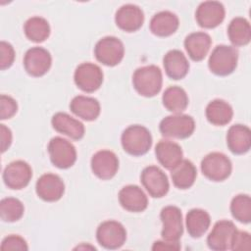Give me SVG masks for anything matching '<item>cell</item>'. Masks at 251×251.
Returning a JSON list of instances; mask_svg holds the SVG:
<instances>
[{
    "instance_id": "6da1fadb",
    "label": "cell",
    "mask_w": 251,
    "mask_h": 251,
    "mask_svg": "<svg viewBox=\"0 0 251 251\" xmlns=\"http://www.w3.org/2000/svg\"><path fill=\"white\" fill-rule=\"evenodd\" d=\"M132 84L139 95L153 97L157 95L162 88V71L155 65L140 67L136 69L132 75Z\"/></svg>"
},
{
    "instance_id": "7a4b0ae2",
    "label": "cell",
    "mask_w": 251,
    "mask_h": 251,
    "mask_svg": "<svg viewBox=\"0 0 251 251\" xmlns=\"http://www.w3.org/2000/svg\"><path fill=\"white\" fill-rule=\"evenodd\" d=\"M121 143L123 149L129 155L142 156L152 146V135L149 129L140 125L127 126L122 133Z\"/></svg>"
},
{
    "instance_id": "3957f363",
    "label": "cell",
    "mask_w": 251,
    "mask_h": 251,
    "mask_svg": "<svg viewBox=\"0 0 251 251\" xmlns=\"http://www.w3.org/2000/svg\"><path fill=\"white\" fill-rule=\"evenodd\" d=\"M237 62V49L230 45L221 44L213 49L208 60V67L214 75L226 76L235 71Z\"/></svg>"
},
{
    "instance_id": "277c9868",
    "label": "cell",
    "mask_w": 251,
    "mask_h": 251,
    "mask_svg": "<svg viewBox=\"0 0 251 251\" xmlns=\"http://www.w3.org/2000/svg\"><path fill=\"white\" fill-rule=\"evenodd\" d=\"M160 132L165 137L184 139L195 130V121L185 114H175L165 117L159 125Z\"/></svg>"
},
{
    "instance_id": "5b68a950",
    "label": "cell",
    "mask_w": 251,
    "mask_h": 251,
    "mask_svg": "<svg viewBox=\"0 0 251 251\" xmlns=\"http://www.w3.org/2000/svg\"><path fill=\"white\" fill-rule=\"evenodd\" d=\"M232 165L229 158L221 152L207 154L201 161V172L212 181H224L231 174Z\"/></svg>"
},
{
    "instance_id": "8992f818",
    "label": "cell",
    "mask_w": 251,
    "mask_h": 251,
    "mask_svg": "<svg viewBox=\"0 0 251 251\" xmlns=\"http://www.w3.org/2000/svg\"><path fill=\"white\" fill-rule=\"evenodd\" d=\"M47 151L51 163L59 169H69L76 161V150L74 144L60 136L50 139Z\"/></svg>"
},
{
    "instance_id": "52a82bcc",
    "label": "cell",
    "mask_w": 251,
    "mask_h": 251,
    "mask_svg": "<svg viewBox=\"0 0 251 251\" xmlns=\"http://www.w3.org/2000/svg\"><path fill=\"white\" fill-rule=\"evenodd\" d=\"M94 55L101 64L107 67H114L124 59L125 47L118 37L105 36L95 44Z\"/></svg>"
},
{
    "instance_id": "ba28073f",
    "label": "cell",
    "mask_w": 251,
    "mask_h": 251,
    "mask_svg": "<svg viewBox=\"0 0 251 251\" xmlns=\"http://www.w3.org/2000/svg\"><path fill=\"white\" fill-rule=\"evenodd\" d=\"M96 239L98 243L110 250L121 248L126 240V230L125 226L113 220L102 222L96 229Z\"/></svg>"
},
{
    "instance_id": "9c48e42d",
    "label": "cell",
    "mask_w": 251,
    "mask_h": 251,
    "mask_svg": "<svg viewBox=\"0 0 251 251\" xmlns=\"http://www.w3.org/2000/svg\"><path fill=\"white\" fill-rule=\"evenodd\" d=\"M103 72L99 66L93 63H81L74 74L75 85L82 91L91 93L100 88L103 82Z\"/></svg>"
},
{
    "instance_id": "30bf717a",
    "label": "cell",
    "mask_w": 251,
    "mask_h": 251,
    "mask_svg": "<svg viewBox=\"0 0 251 251\" xmlns=\"http://www.w3.org/2000/svg\"><path fill=\"white\" fill-rule=\"evenodd\" d=\"M160 219L163 224L161 231L162 238L167 241L178 242L183 233L182 214L180 209L173 205L166 206L161 210Z\"/></svg>"
},
{
    "instance_id": "8fae6325",
    "label": "cell",
    "mask_w": 251,
    "mask_h": 251,
    "mask_svg": "<svg viewBox=\"0 0 251 251\" xmlns=\"http://www.w3.org/2000/svg\"><path fill=\"white\" fill-rule=\"evenodd\" d=\"M140 181L149 195L153 198L164 197L170 189L167 175L157 166H148L144 168L140 175Z\"/></svg>"
},
{
    "instance_id": "7c38bea8",
    "label": "cell",
    "mask_w": 251,
    "mask_h": 251,
    "mask_svg": "<svg viewBox=\"0 0 251 251\" xmlns=\"http://www.w3.org/2000/svg\"><path fill=\"white\" fill-rule=\"evenodd\" d=\"M32 177L30 166L23 160L13 161L3 171V181L5 185L14 190L25 188Z\"/></svg>"
},
{
    "instance_id": "4fadbf2b",
    "label": "cell",
    "mask_w": 251,
    "mask_h": 251,
    "mask_svg": "<svg viewBox=\"0 0 251 251\" xmlns=\"http://www.w3.org/2000/svg\"><path fill=\"white\" fill-rule=\"evenodd\" d=\"M236 230L237 228L231 221L221 220L217 222L207 236L208 247L215 251L230 249Z\"/></svg>"
},
{
    "instance_id": "5bb4252c",
    "label": "cell",
    "mask_w": 251,
    "mask_h": 251,
    "mask_svg": "<svg viewBox=\"0 0 251 251\" xmlns=\"http://www.w3.org/2000/svg\"><path fill=\"white\" fill-rule=\"evenodd\" d=\"M52 57L48 50L43 47H31L24 56V67L31 76H42L51 68Z\"/></svg>"
},
{
    "instance_id": "9a60e30c",
    "label": "cell",
    "mask_w": 251,
    "mask_h": 251,
    "mask_svg": "<svg viewBox=\"0 0 251 251\" xmlns=\"http://www.w3.org/2000/svg\"><path fill=\"white\" fill-rule=\"evenodd\" d=\"M225 16V7L219 1H204L199 4L195 12L197 24L204 28L217 27L224 22Z\"/></svg>"
},
{
    "instance_id": "2e32d148",
    "label": "cell",
    "mask_w": 251,
    "mask_h": 251,
    "mask_svg": "<svg viewBox=\"0 0 251 251\" xmlns=\"http://www.w3.org/2000/svg\"><path fill=\"white\" fill-rule=\"evenodd\" d=\"M92 173L100 179L107 180L114 177L119 170V159L110 150L97 151L91 158Z\"/></svg>"
},
{
    "instance_id": "e0dca14e",
    "label": "cell",
    "mask_w": 251,
    "mask_h": 251,
    "mask_svg": "<svg viewBox=\"0 0 251 251\" xmlns=\"http://www.w3.org/2000/svg\"><path fill=\"white\" fill-rule=\"evenodd\" d=\"M35 191L37 196L43 201L56 202L64 195L65 184L59 176L47 173L37 179Z\"/></svg>"
},
{
    "instance_id": "ac0fdd59",
    "label": "cell",
    "mask_w": 251,
    "mask_h": 251,
    "mask_svg": "<svg viewBox=\"0 0 251 251\" xmlns=\"http://www.w3.org/2000/svg\"><path fill=\"white\" fill-rule=\"evenodd\" d=\"M115 23L117 26L124 31H136L144 23L143 11L137 5L125 4L117 10L115 14Z\"/></svg>"
},
{
    "instance_id": "d6986e66",
    "label": "cell",
    "mask_w": 251,
    "mask_h": 251,
    "mask_svg": "<svg viewBox=\"0 0 251 251\" xmlns=\"http://www.w3.org/2000/svg\"><path fill=\"white\" fill-rule=\"evenodd\" d=\"M118 198L121 206L128 212H143L148 206V198L146 194L139 186L134 184L124 186L119 191Z\"/></svg>"
},
{
    "instance_id": "ffe728a7",
    "label": "cell",
    "mask_w": 251,
    "mask_h": 251,
    "mask_svg": "<svg viewBox=\"0 0 251 251\" xmlns=\"http://www.w3.org/2000/svg\"><path fill=\"white\" fill-rule=\"evenodd\" d=\"M226 145L229 151L235 155H242L251 147V130L245 125L231 126L226 133Z\"/></svg>"
},
{
    "instance_id": "44dd1931",
    "label": "cell",
    "mask_w": 251,
    "mask_h": 251,
    "mask_svg": "<svg viewBox=\"0 0 251 251\" xmlns=\"http://www.w3.org/2000/svg\"><path fill=\"white\" fill-rule=\"evenodd\" d=\"M51 124L56 131L74 140H79L84 136L85 128L83 124L67 113H56L51 119Z\"/></svg>"
},
{
    "instance_id": "7402d4cb",
    "label": "cell",
    "mask_w": 251,
    "mask_h": 251,
    "mask_svg": "<svg viewBox=\"0 0 251 251\" xmlns=\"http://www.w3.org/2000/svg\"><path fill=\"white\" fill-rule=\"evenodd\" d=\"M158 162L167 170H173L182 161L183 152L179 144L171 140H160L155 147Z\"/></svg>"
},
{
    "instance_id": "603a6c76",
    "label": "cell",
    "mask_w": 251,
    "mask_h": 251,
    "mask_svg": "<svg viewBox=\"0 0 251 251\" xmlns=\"http://www.w3.org/2000/svg\"><path fill=\"white\" fill-rule=\"evenodd\" d=\"M163 65L167 75L175 80L183 78L189 71V63L185 55L177 49L168 51L163 58Z\"/></svg>"
},
{
    "instance_id": "cb8c5ba5",
    "label": "cell",
    "mask_w": 251,
    "mask_h": 251,
    "mask_svg": "<svg viewBox=\"0 0 251 251\" xmlns=\"http://www.w3.org/2000/svg\"><path fill=\"white\" fill-rule=\"evenodd\" d=\"M183 44L190 59L199 62L207 56L211 48L212 39L207 32L196 31L188 34Z\"/></svg>"
},
{
    "instance_id": "d4e9b609",
    "label": "cell",
    "mask_w": 251,
    "mask_h": 251,
    "mask_svg": "<svg viewBox=\"0 0 251 251\" xmlns=\"http://www.w3.org/2000/svg\"><path fill=\"white\" fill-rule=\"evenodd\" d=\"M179 26L177 16L171 11H161L155 14L149 24L150 31L159 37H167L174 34Z\"/></svg>"
},
{
    "instance_id": "484cf974",
    "label": "cell",
    "mask_w": 251,
    "mask_h": 251,
    "mask_svg": "<svg viewBox=\"0 0 251 251\" xmlns=\"http://www.w3.org/2000/svg\"><path fill=\"white\" fill-rule=\"evenodd\" d=\"M70 110L76 117L87 122H92L99 117L101 107L97 99L89 96L77 95L72 99Z\"/></svg>"
},
{
    "instance_id": "4316f807",
    "label": "cell",
    "mask_w": 251,
    "mask_h": 251,
    "mask_svg": "<svg viewBox=\"0 0 251 251\" xmlns=\"http://www.w3.org/2000/svg\"><path fill=\"white\" fill-rule=\"evenodd\" d=\"M205 115L210 124L223 126L232 120L233 110L226 101L223 99H214L207 105Z\"/></svg>"
},
{
    "instance_id": "83f0119b",
    "label": "cell",
    "mask_w": 251,
    "mask_h": 251,
    "mask_svg": "<svg viewBox=\"0 0 251 251\" xmlns=\"http://www.w3.org/2000/svg\"><path fill=\"white\" fill-rule=\"evenodd\" d=\"M211 224V218L207 211L194 208L185 217V226L188 234L193 238H199L205 234Z\"/></svg>"
},
{
    "instance_id": "f1b7e54d",
    "label": "cell",
    "mask_w": 251,
    "mask_h": 251,
    "mask_svg": "<svg viewBox=\"0 0 251 251\" xmlns=\"http://www.w3.org/2000/svg\"><path fill=\"white\" fill-rule=\"evenodd\" d=\"M197 170L193 163L189 160L182 161L171 170V177L174 185L178 189L190 188L196 179Z\"/></svg>"
},
{
    "instance_id": "f546056e",
    "label": "cell",
    "mask_w": 251,
    "mask_h": 251,
    "mask_svg": "<svg viewBox=\"0 0 251 251\" xmlns=\"http://www.w3.org/2000/svg\"><path fill=\"white\" fill-rule=\"evenodd\" d=\"M227 36L233 47L247 45L251 39V26L249 21L243 17L232 19L227 26Z\"/></svg>"
},
{
    "instance_id": "4dcf8cb0",
    "label": "cell",
    "mask_w": 251,
    "mask_h": 251,
    "mask_svg": "<svg viewBox=\"0 0 251 251\" xmlns=\"http://www.w3.org/2000/svg\"><path fill=\"white\" fill-rule=\"evenodd\" d=\"M162 102L168 111L175 114H179L187 108L188 96L183 88L174 85L168 87L164 91Z\"/></svg>"
},
{
    "instance_id": "1f68e13d",
    "label": "cell",
    "mask_w": 251,
    "mask_h": 251,
    "mask_svg": "<svg viewBox=\"0 0 251 251\" xmlns=\"http://www.w3.org/2000/svg\"><path fill=\"white\" fill-rule=\"evenodd\" d=\"M24 31L27 39L34 43L45 41L50 35V25L42 17H31L24 25Z\"/></svg>"
},
{
    "instance_id": "d6a6232c",
    "label": "cell",
    "mask_w": 251,
    "mask_h": 251,
    "mask_svg": "<svg viewBox=\"0 0 251 251\" xmlns=\"http://www.w3.org/2000/svg\"><path fill=\"white\" fill-rule=\"evenodd\" d=\"M229 209L236 221L242 224H249L251 222V198L248 194L234 196L231 199Z\"/></svg>"
},
{
    "instance_id": "836d02e7",
    "label": "cell",
    "mask_w": 251,
    "mask_h": 251,
    "mask_svg": "<svg viewBox=\"0 0 251 251\" xmlns=\"http://www.w3.org/2000/svg\"><path fill=\"white\" fill-rule=\"evenodd\" d=\"M24 204L18 198L6 197L0 202V217L3 222H17L24 216Z\"/></svg>"
},
{
    "instance_id": "e575fe53",
    "label": "cell",
    "mask_w": 251,
    "mask_h": 251,
    "mask_svg": "<svg viewBox=\"0 0 251 251\" xmlns=\"http://www.w3.org/2000/svg\"><path fill=\"white\" fill-rule=\"evenodd\" d=\"M0 119H11L18 111L17 101L11 96L2 94L0 97Z\"/></svg>"
},
{
    "instance_id": "d590c367",
    "label": "cell",
    "mask_w": 251,
    "mask_h": 251,
    "mask_svg": "<svg viewBox=\"0 0 251 251\" xmlns=\"http://www.w3.org/2000/svg\"><path fill=\"white\" fill-rule=\"evenodd\" d=\"M2 250H21L25 251L28 249L26 241L20 235L11 234L6 236L1 243Z\"/></svg>"
},
{
    "instance_id": "8d00e7d4",
    "label": "cell",
    "mask_w": 251,
    "mask_h": 251,
    "mask_svg": "<svg viewBox=\"0 0 251 251\" xmlns=\"http://www.w3.org/2000/svg\"><path fill=\"white\" fill-rule=\"evenodd\" d=\"M0 67L1 70H6L10 68L15 60V50L13 46L6 41H1L0 43Z\"/></svg>"
},
{
    "instance_id": "74e56055",
    "label": "cell",
    "mask_w": 251,
    "mask_h": 251,
    "mask_svg": "<svg viewBox=\"0 0 251 251\" xmlns=\"http://www.w3.org/2000/svg\"><path fill=\"white\" fill-rule=\"evenodd\" d=\"M250 245H251L250 234L247 231L237 229L233 236L230 249L231 250H248L250 249Z\"/></svg>"
},
{
    "instance_id": "f35d334b",
    "label": "cell",
    "mask_w": 251,
    "mask_h": 251,
    "mask_svg": "<svg viewBox=\"0 0 251 251\" xmlns=\"http://www.w3.org/2000/svg\"><path fill=\"white\" fill-rule=\"evenodd\" d=\"M0 132H1V151L4 153L12 143V131L5 125H0Z\"/></svg>"
},
{
    "instance_id": "ab89813d",
    "label": "cell",
    "mask_w": 251,
    "mask_h": 251,
    "mask_svg": "<svg viewBox=\"0 0 251 251\" xmlns=\"http://www.w3.org/2000/svg\"><path fill=\"white\" fill-rule=\"evenodd\" d=\"M180 244L178 242H172L167 240H157L153 243L152 250H179Z\"/></svg>"
}]
</instances>
